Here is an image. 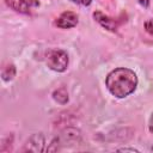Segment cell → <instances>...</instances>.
Masks as SVG:
<instances>
[{
    "instance_id": "7c38bea8",
    "label": "cell",
    "mask_w": 153,
    "mask_h": 153,
    "mask_svg": "<svg viewBox=\"0 0 153 153\" xmlns=\"http://www.w3.org/2000/svg\"><path fill=\"white\" fill-rule=\"evenodd\" d=\"M148 129H149V131L153 134V112H152V115H151V117H149V121H148Z\"/></svg>"
},
{
    "instance_id": "9c48e42d",
    "label": "cell",
    "mask_w": 153,
    "mask_h": 153,
    "mask_svg": "<svg viewBox=\"0 0 153 153\" xmlns=\"http://www.w3.org/2000/svg\"><path fill=\"white\" fill-rule=\"evenodd\" d=\"M14 75H16V67H14L13 65L7 66V67L2 71V73H1V76H2V80H4V81H10V80H12V79L14 78Z\"/></svg>"
},
{
    "instance_id": "ba28073f",
    "label": "cell",
    "mask_w": 153,
    "mask_h": 153,
    "mask_svg": "<svg viewBox=\"0 0 153 153\" xmlns=\"http://www.w3.org/2000/svg\"><path fill=\"white\" fill-rule=\"evenodd\" d=\"M53 98L60 104H66L68 102V93H67V91L65 88H59V90L54 91Z\"/></svg>"
},
{
    "instance_id": "8992f818",
    "label": "cell",
    "mask_w": 153,
    "mask_h": 153,
    "mask_svg": "<svg viewBox=\"0 0 153 153\" xmlns=\"http://www.w3.org/2000/svg\"><path fill=\"white\" fill-rule=\"evenodd\" d=\"M93 18L97 23H99L104 29L111 31V32H116L117 29H118V25L120 23L114 19V18H110L109 16L104 14L102 11H94L93 12Z\"/></svg>"
},
{
    "instance_id": "5bb4252c",
    "label": "cell",
    "mask_w": 153,
    "mask_h": 153,
    "mask_svg": "<svg viewBox=\"0 0 153 153\" xmlns=\"http://www.w3.org/2000/svg\"><path fill=\"white\" fill-rule=\"evenodd\" d=\"M118 151H121V152H139L135 148H120Z\"/></svg>"
},
{
    "instance_id": "9a60e30c",
    "label": "cell",
    "mask_w": 153,
    "mask_h": 153,
    "mask_svg": "<svg viewBox=\"0 0 153 153\" xmlns=\"http://www.w3.org/2000/svg\"><path fill=\"white\" fill-rule=\"evenodd\" d=\"M152 151H153V147H152Z\"/></svg>"
},
{
    "instance_id": "3957f363",
    "label": "cell",
    "mask_w": 153,
    "mask_h": 153,
    "mask_svg": "<svg viewBox=\"0 0 153 153\" xmlns=\"http://www.w3.org/2000/svg\"><path fill=\"white\" fill-rule=\"evenodd\" d=\"M5 2L13 11L24 14L30 13L33 8H37L39 6L38 0H5Z\"/></svg>"
},
{
    "instance_id": "5b68a950",
    "label": "cell",
    "mask_w": 153,
    "mask_h": 153,
    "mask_svg": "<svg viewBox=\"0 0 153 153\" xmlns=\"http://www.w3.org/2000/svg\"><path fill=\"white\" fill-rule=\"evenodd\" d=\"M81 139V134L80 130L73 127H68L66 129H63L60 134V136H57V140L60 142V145H71V143H79Z\"/></svg>"
},
{
    "instance_id": "6da1fadb",
    "label": "cell",
    "mask_w": 153,
    "mask_h": 153,
    "mask_svg": "<svg viewBox=\"0 0 153 153\" xmlns=\"http://www.w3.org/2000/svg\"><path fill=\"white\" fill-rule=\"evenodd\" d=\"M105 86L114 97L126 98L136 90L137 75L134 71L126 67L115 68L106 75Z\"/></svg>"
},
{
    "instance_id": "8fae6325",
    "label": "cell",
    "mask_w": 153,
    "mask_h": 153,
    "mask_svg": "<svg viewBox=\"0 0 153 153\" xmlns=\"http://www.w3.org/2000/svg\"><path fill=\"white\" fill-rule=\"evenodd\" d=\"M71 1L74 4H79L81 6H88L92 2V0H71Z\"/></svg>"
},
{
    "instance_id": "52a82bcc",
    "label": "cell",
    "mask_w": 153,
    "mask_h": 153,
    "mask_svg": "<svg viewBox=\"0 0 153 153\" xmlns=\"http://www.w3.org/2000/svg\"><path fill=\"white\" fill-rule=\"evenodd\" d=\"M78 22H79L78 16L74 12L66 11L57 17L55 24L57 27H61V29H71V27H74L78 24Z\"/></svg>"
},
{
    "instance_id": "30bf717a",
    "label": "cell",
    "mask_w": 153,
    "mask_h": 153,
    "mask_svg": "<svg viewBox=\"0 0 153 153\" xmlns=\"http://www.w3.org/2000/svg\"><path fill=\"white\" fill-rule=\"evenodd\" d=\"M145 30L148 35H151L153 37V19H149V20L145 22Z\"/></svg>"
},
{
    "instance_id": "7a4b0ae2",
    "label": "cell",
    "mask_w": 153,
    "mask_h": 153,
    "mask_svg": "<svg viewBox=\"0 0 153 153\" xmlns=\"http://www.w3.org/2000/svg\"><path fill=\"white\" fill-rule=\"evenodd\" d=\"M47 66L55 72H65L68 67V54L62 49H53L47 54Z\"/></svg>"
},
{
    "instance_id": "277c9868",
    "label": "cell",
    "mask_w": 153,
    "mask_h": 153,
    "mask_svg": "<svg viewBox=\"0 0 153 153\" xmlns=\"http://www.w3.org/2000/svg\"><path fill=\"white\" fill-rule=\"evenodd\" d=\"M44 145H45V140L42 133H35L32 134L25 146H24V152H33V153H41L44 151Z\"/></svg>"
},
{
    "instance_id": "4fadbf2b",
    "label": "cell",
    "mask_w": 153,
    "mask_h": 153,
    "mask_svg": "<svg viewBox=\"0 0 153 153\" xmlns=\"http://www.w3.org/2000/svg\"><path fill=\"white\" fill-rule=\"evenodd\" d=\"M142 7H148V5H149V0H136Z\"/></svg>"
}]
</instances>
